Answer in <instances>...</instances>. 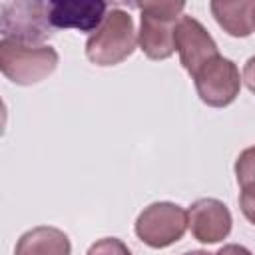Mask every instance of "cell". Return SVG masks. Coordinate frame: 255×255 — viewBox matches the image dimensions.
<instances>
[{
  "label": "cell",
  "mask_w": 255,
  "mask_h": 255,
  "mask_svg": "<svg viewBox=\"0 0 255 255\" xmlns=\"http://www.w3.org/2000/svg\"><path fill=\"white\" fill-rule=\"evenodd\" d=\"M141 12L139 48L151 60H165L175 52V26L185 2L181 0H145L135 4Z\"/></svg>",
  "instance_id": "obj_1"
},
{
  "label": "cell",
  "mask_w": 255,
  "mask_h": 255,
  "mask_svg": "<svg viewBox=\"0 0 255 255\" xmlns=\"http://www.w3.org/2000/svg\"><path fill=\"white\" fill-rule=\"evenodd\" d=\"M135 48L133 20L128 12L114 8L106 14L102 26L88 38L86 56L98 66H116Z\"/></svg>",
  "instance_id": "obj_2"
},
{
  "label": "cell",
  "mask_w": 255,
  "mask_h": 255,
  "mask_svg": "<svg viewBox=\"0 0 255 255\" xmlns=\"http://www.w3.org/2000/svg\"><path fill=\"white\" fill-rule=\"evenodd\" d=\"M58 66V54L50 46H26L2 38L0 42V70L20 86H32L48 78Z\"/></svg>",
  "instance_id": "obj_3"
},
{
  "label": "cell",
  "mask_w": 255,
  "mask_h": 255,
  "mask_svg": "<svg viewBox=\"0 0 255 255\" xmlns=\"http://www.w3.org/2000/svg\"><path fill=\"white\" fill-rule=\"evenodd\" d=\"M2 38L26 46L42 44L52 36L50 6L40 0H16L2 6Z\"/></svg>",
  "instance_id": "obj_4"
},
{
  "label": "cell",
  "mask_w": 255,
  "mask_h": 255,
  "mask_svg": "<svg viewBox=\"0 0 255 255\" xmlns=\"http://www.w3.org/2000/svg\"><path fill=\"white\" fill-rule=\"evenodd\" d=\"M187 229V211L175 203L159 201L145 207L137 221L135 233L149 247H167L181 239Z\"/></svg>",
  "instance_id": "obj_5"
},
{
  "label": "cell",
  "mask_w": 255,
  "mask_h": 255,
  "mask_svg": "<svg viewBox=\"0 0 255 255\" xmlns=\"http://www.w3.org/2000/svg\"><path fill=\"white\" fill-rule=\"evenodd\" d=\"M193 78L201 102L213 108L229 106L237 98L241 88L237 66L223 56H217L203 64Z\"/></svg>",
  "instance_id": "obj_6"
},
{
  "label": "cell",
  "mask_w": 255,
  "mask_h": 255,
  "mask_svg": "<svg viewBox=\"0 0 255 255\" xmlns=\"http://www.w3.org/2000/svg\"><path fill=\"white\" fill-rule=\"evenodd\" d=\"M173 40H175V50L179 52V60L191 76H195L203 64L219 56L217 44L213 42L209 32L191 16L179 18Z\"/></svg>",
  "instance_id": "obj_7"
},
{
  "label": "cell",
  "mask_w": 255,
  "mask_h": 255,
  "mask_svg": "<svg viewBox=\"0 0 255 255\" xmlns=\"http://www.w3.org/2000/svg\"><path fill=\"white\" fill-rule=\"evenodd\" d=\"M187 225L197 241L217 243L231 231V213L217 199H197L187 211Z\"/></svg>",
  "instance_id": "obj_8"
},
{
  "label": "cell",
  "mask_w": 255,
  "mask_h": 255,
  "mask_svg": "<svg viewBox=\"0 0 255 255\" xmlns=\"http://www.w3.org/2000/svg\"><path fill=\"white\" fill-rule=\"evenodd\" d=\"M54 28H76L82 32L98 30L106 18L108 4L96 0H58L48 2Z\"/></svg>",
  "instance_id": "obj_9"
},
{
  "label": "cell",
  "mask_w": 255,
  "mask_h": 255,
  "mask_svg": "<svg viewBox=\"0 0 255 255\" xmlns=\"http://www.w3.org/2000/svg\"><path fill=\"white\" fill-rule=\"evenodd\" d=\"M70 239L64 231L40 225L18 239L14 255H70Z\"/></svg>",
  "instance_id": "obj_10"
},
{
  "label": "cell",
  "mask_w": 255,
  "mask_h": 255,
  "mask_svg": "<svg viewBox=\"0 0 255 255\" xmlns=\"http://www.w3.org/2000/svg\"><path fill=\"white\" fill-rule=\"evenodd\" d=\"M211 12L217 24L231 36L245 38L255 30V0L211 2Z\"/></svg>",
  "instance_id": "obj_11"
},
{
  "label": "cell",
  "mask_w": 255,
  "mask_h": 255,
  "mask_svg": "<svg viewBox=\"0 0 255 255\" xmlns=\"http://www.w3.org/2000/svg\"><path fill=\"white\" fill-rule=\"evenodd\" d=\"M235 175L241 187L255 183V147H247L245 151L239 153L235 161Z\"/></svg>",
  "instance_id": "obj_12"
},
{
  "label": "cell",
  "mask_w": 255,
  "mask_h": 255,
  "mask_svg": "<svg viewBox=\"0 0 255 255\" xmlns=\"http://www.w3.org/2000/svg\"><path fill=\"white\" fill-rule=\"evenodd\" d=\"M88 255H131V251L116 237H104L96 241L90 249Z\"/></svg>",
  "instance_id": "obj_13"
},
{
  "label": "cell",
  "mask_w": 255,
  "mask_h": 255,
  "mask_svg": "<svg viewBox=\"0 0 255 255\" xmlns=\"http://www.w3.org/2000/svg\"><path fill=\"white\" fill-rule=\"evenodd\" d=\"M239 207L243 211V215L255 225V183L241 187V195H239Z\"/></svg>",
  "instance_id": "obj_14"
},
{
  "label": "cell",
  "mask_w": 255,
  "mask_h": 255,
  "mask_svg": "<svg viewBox=\"0 0 255 255\" xmlns=\"http://www.w3.org/2000/svg\"><path fill=\"white\" fill-rule=\"evenodd\" d=\"M243 82H245V86L255 94V56L249 58V60L245 62V66H243Z\"/></svg>",
  "instance_id": "obj_15"
},
{
  "label": "cell",
  "mask_w": 255,
  "mask_h": 255,
  "mask_svg": "<svg viewBox=\"0 0 255 255\" xmlns=\"http://www.w3.org/2000/svg\"><path fill=\"white\" fill-rule=\"evenodd\" d=\"M215 255H251V251L245 249V247H241V245H225Z\"/></svg>",
  "instance_id": "obj_16"
},
{
  "label": "cell",
  "mask_w": 255,
  "mask_h": 255,
  "mask_svg": "<svg viewBox=\"0 0 255 255\" xmlns=\"http://www.w3.org/2000/svg\"><path fill=\"white\" fill-rule=\"evenodd\" d=\"M185 255H211V253H207V251H189Z\"/></svg>",
  "instance_id": "obj_17"
}]
</instances>
